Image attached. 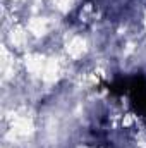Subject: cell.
I'll use <instances>...</instances> for the list:
<instances>
[{
    "label": "cell",
    "instance_id": "cell-1",
    "mask_svg": "<svg viewBox=\"0 0 146 148\" xmlns=\"http://www.w3.org/2000/svg\"><path fill=\"white\" fill-rule=\"evenodd\" d=\"M127 93L131 95V102L139 115L146 117V79L143 76H134L129 79Z\"/></svg>",
    "mask_w": 146,
    "mask_h": 148
}]
</instances>
